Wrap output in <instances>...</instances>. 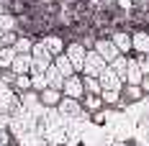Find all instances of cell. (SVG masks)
<instances>
[{
	"instance_id": "cell-2",
	"label": "cell",
	"mask_w": 149,
	"mask_h": 146,
	"mask_svg": "<svg viewBox=\"0 0 149 146\" xmlns=\"http://www.w3.org/2000/svg\"><path fill=\"white\" fill-rule=\"evenodd\" d=\"M105 69V59L95 51V49H88V54H85V62H82V72L85 77H98V74Z\"/></svg>"
},
{
	"instance_id": "cell-27",
	"label": "cell",
	"mask_w": 149,
	"mask_h": 146,
	"mask_svg": "<svg viewBox=\"0 0 149 146\" xmlns=\"http://www.w3.org/2000/svg\"><path fill=\"white\" fill-rule=\"evenodd\" d=\"M10 128V113H0V131Z\"/></svg>"
},
{
	"instance_id": "cell-30",
	"label": "cell",
	"mask_w": 149,
	"mask_h": 146,
	"mask_svg": "<svg viewBox=\"0 0 149 146\" xmlns=\"http://www.w3.org/2000/svg\"><path fill=\"white\" fill-rule=\"evenodd\" d=\"M5 10H8V8H5V5H3V3H0V15L5 13Z\"/></svg>"
},
{
	"instance_id": "cell-13",
	"label": "cell",
	"mask_w": 149,
	"mask_h": 146,
	"mask_svg": "<svg viewBox=\"0 0 149 146\" xmlns=\"http://www.w3.org/2000/svg\"><path fill=\"white\" fill-rule=\"evenodd\" d=\"M52 64L57 67V72H59L62 77H70V74H77V72H74V67H72V62L67 59V54H64V51H62V54H57V57L52 59Z\"/></svg>"
},
{
	"instance_id": "cell-4",
	"label": "cell",
	"mask_w": 149,
	"mask_h": 146,
	"mask_svg": "<svg viewBox=\"0 0 149 146\" xmlns=\"http://www.w3.org/2000/svg\"><path fill=\"white\" fill-rule=\"evenodd\" d=\"M62 95H64V98H74V100H82V95H85V87H82V74H70V77H64Z\"/></svg>"
},
{
	"instance_id": "cell-18",
	"label": "cell",
	"mask_w": 149,
	"mask_h": 146,
	"mask_svg": "<svg viewBox=\"0 0 149 146\" xmlns=\"http://www.w3.org/2000/svg\"><path fill=\"white\" fill-rule=\"evenodd\" d=\"M31 46H33V39L31 36H15V41H13V49H15V54H31Z\"/></svg>"
},
{
	"instance_id": "cell-7",
	"label": "cell",
	"mask_w": 149,
	"mask_h": 146,
	"mask_svg": "<svg viewBox=\"0 0 149 146\" xmlns=\"http://www.w3.org/2000/svg\"><path fill=\"white\" fill-rule=\"evenodd\" d=\"M131 54H149V33L147 28H139L131 33Z\"/></svg>"
},
{
	"instance_id": "cell-21",
	"label": "cell",
	"mask_w": 149,
	"mask_h": 146,
	"mask_svg": "<svg viewBox=\"0 0 149 146\" xmlns=\"http://www.w3.org/2000/svg\"><path fill=\"white\" fill-rule=\"evenodd\" d=\"M126 64H129V54H118V57L108 64V67H111V69H113V72L123 80V74H126Z\"/></svg>"
},
{
	"instance_id": "cell-17",
	"label": "cell",
	"mask_w": 149,
	"mask_h": 146,
	"mask_svg": "<svg viewBox=\"0 0 149 146\" xmlns=\"http://www.w3.org/2000/svg\"><path fill=\"white\" fill-rule=\"evenodd\" d=\"M121 98H123L126 102H139L141 98H144V92H141L139 85H123V87H121Z\"/></svg>"
},
{
	"instance_id": "cell-23",
	"label": "cell",
	"mask_w": 149,
	"mask_h": 146,
	"mask_svg": "<svg viewBox=\"0 0 149 146\" xmlns=\"http://www.w3.org/2000/svg\"><path fill=\"white\" fill-rule=\"evenodd\" d=\"M0 28H3V31H15V28H18V18H15L13 13L5 10V13L0 15Z\"/></svg>"
},
{
	"instance_id": "cell-31",
	"label": "cell",
	"mask_w": 149,
	"mask_h": 146,
	"mask_svg": "<svg viewBox=\"0 0 149 146\" xmlns=\"http://www.w3.org/2000/svg\"><path fill=\"white\" fill-rule=\"evenodd\" d=\"M3 33H5V31H3V28H0V36H3Z\"/></svg>"
},
{
	"instance_id": "cell-15",
	"label": "cell",
	"mask_w": 149,
	"mask_h": 146,
	"mask_svg": "<svg viewBox=\"0 0 149 146\" xmlns=\"http://www.w3.org/2000/svg\"><path fill=\"white\" fill-rule=\"evenodd\" d=\"M44 77H46V85H49V87L62 90V85H64V77H62L59 72H57V67H54V64H49V67H46Z\"/></svg>"
},
{
	"instance_id": "cell-25",
	"label": "cell",
	"mask_w": 149,
	"mask_h": 146,
	"mask_svg": "<svg viewBox=\"0 0 149 146\" xmlns=\"http://www.w3.org/2000/svg\"><path fill=\"white\" fill-rule=\"evenodd\" d=\"M136 64H139L141 74H149V54H136Z\"/></svg>"
},
{
	"instance_id": "cell-20",
	"label": "cell",
	"mask_w": 149,
	"mask_h": 146,
	"mask_svg": "<svg viewBox=\"0 0 149 146\" xmlns=\"http://www.w3.org/2000/svg\"><path fill=\"white\" fill-rule=\"evenodd\" d=\"M15 57V49L13 46H0V69H10Z\"/></svg>"
},
{
	"instance_id": "cell-22",
	"label": "cell",
	"mask_w": 149,
	"mask_h": 146,
	"mask_svg": "<svg viewBox=\"0 0 149 146\" xmlns=\"http://www.w3.org/2000/svg\"><path fill=\"white\" fill-rule=\"evenodd\" d=\"M82 87H85V95H100V82H98V77H85L82 74Z\"/></svg>"
},
{
	"instance_id": "cell-29",
	"label": "cell",
	"mask_w": 149,
	"mask_h": 146,
	"mask_svg": "<svg viewBox=\"0 0 149 146\" xmlns=\"http://www.w3.org/2000/svg\"><path fill=\"white\" fill-rule=\"evenodd\" d=\"M139 87H141V92H144V95H149V74H144V77H141Z\"/></svg>"
},
{
	"instance_id": "cell-24",
	"label": "cell",
	"mask_w": 149,
	"mask_h": 146,
	"mask_svg": "<svg viewBox=\"0 0 149 146\" xmlns=\"http://www.w3.org/2000/svg\"><path fill=\"white\" fill-rule=\"evenodd\" d=\"M44 87H49V85H46V77H44V72H31V90L41 92Z\"/></svg>"
},
{
	"instance_id": "cell-3",
	"label": "cell",
	"mask_w": 149,
	"mask_h": 146,
	"mask_svg": "<svg viewBox=\"0 0 149 146\" xmlns=\"http://www.w3.org/2000/svg\"><path fill=\"white\" fill-rule=\"evenodd\" d=\"M64 54H67V59L72 62L74 72L80 74V72H82V62H85V54H88V49L82 46V41H70V44H64Z\"/></svg>"
},
{
	"instance_id": "cell-12",
	"label": "cell",
	"mask_w": 149,
	"mask_h": 146,
	"mask_svg": "<svg viewBox=\"0 0 149 146\" xmlns=\"http://www.w3.org/2000/svg\"><path fill=\"white\" fill-rule=\"evenodd\" d=\"M13 74H29L31 72V54H15L13 64H10Z\"/></svg>"
},
{
	"instance_id": "cell-5",
	"label": "cell",
	"mask_w": 149,
	"mask_h": 146,
	"mask_svg": "<svg viewBox=\"0 0 149 146\" xmlns=\"http://www.w3.org/2000/svg\"><path fill=\"white\" fill-rule=\"evenodd\" d=\"M93 49H95V51H98V54H100V57L105 59V64H111V62H113V59H116V57L121 54L118 49L113 46V41H111L108 36H100V39H95Z\"/></svg>"
},
{
	"instance_id": "cell-1",
	"label": "cell",
	"mask_w": 149,
	"mask_h": 146,
	"mask_svg": "<svg viewBox=\"0 0 149 146\" xmlns=\"http://www.w3.org/2000/svg\"><path fill=\"white\" fill-rule=\"evenodd\" d=\"M57 113H59L67 123H72V120H80V118H88V113L82 110V102L74 100V98H64L62 95L59 105H57Z\"/></svg>"
},
{
	"instance_id": "cell-32",
	"label": "cell",
	"mask_w": 149,
	"mask_h": 146,
	"mask_svg": "<svg viewBox=\"0 0 149 146\" xmlns=\"http://www.w3.org/2000/svg\"><path fill=\"white\" fill-rule=\"evenodd\" d=\"M0 3H3V0H0Z\"/></svg>"
},
{
	"instance_id": "cell-26",
	"label": "cell",
	"mask_w": 149,
	"mask_h": 146,
	"mask_svg": "<svg viewBox=\"0 0 149 146\" xmlns=\"http://www.w3.org/2000/svg\"><path fill=\"white\" fill-rule=\"evenodd\" d=\"M15 31H5L3 36H0V46H13V41H15Z\"/></svg>"
},
{
	"instance_id": "cell-28",
	"label": "cell",
	"mask_w": 149,
	"mask_h": 146,
	"mask_svg": "<svg viewBox=\"0 0 149 146\" xmlns=\"http://www.w3.org/2000/svg\"><path fill=\"white\" fill-rule=\"evenodd\" d=\"M8 141H13V133L10 131H0V146H5Z\"/></svg>"
},
{
	"instance_id": "cell-19",
	"label": "cell",
	"mask_w": 149,
	"mask_h": 146,
	"mask_svg": "<svg viewBox=\"0 0 149 146\" xmlns=\"http://www.w3.org/2000/svg\"><path fill=\"white\" fill-rule=\"evenodd\" d=\"M10 90H13L15 95H21V92L31 90V74H15V80H13V85H10Z\"/></svg>"
},
{
	"instance_id": "cell-16",
	"label": "cell",
	"mask_w": 149,
	"mask_h": 146,
	"mask_svg": "<svg viewBox=\"0 0 149 146\" xmlns=\"http://www.w3.org/2000/svg\"><path fill=\"white\" fill-rule=\"evenodd\" d=\"M31 59H36V62H46V64H52V54H49V49H46L41 41H33V46H31Z\"/></svg>"
},
{
	"instance_id": "cell-9",
	"label": "cell",
	"mask_w": 149,
	"mask_h": 146,
	"mask_svg": "<svg viewBox=\"0 0 149 146\" xmlns=\"http://www.w3.org/2000/svg\"><path fill=\"white\" fill-rule=\"evenodd\" d=\"M108 39L113 41V46L118 49L121 54H131V33L129 31H113Z\"/></svg>"
},
{
	"instance_id": "cell-8",
	"label": "cell",
	"mask_w": 149,
	"mask_h": 146,
	"mask_svg": "<svg viewBox=\"0 0 149 146\" xmlns=\"http://www.w3.org/2000/svg\"><path fill=\"white\" fill-rule=\"evenodd\" d=\"M39 41H41V44L49 49V54H52V57L62 54V51H64V44H67V41L62 39L59 33H46V36H41V39H39Z\"/></svg>"
},
{
	"instance_id": "cell-10",
	"label": "cell",
	"mask_w": 149,
	"mask_h": 146,
	"mask_svg": "<svg viewBox=\"0 0 149 146\" xmlns=\"http://www.w3.org/2000/svg\"><path fill=\"white\" fill-rule=\"evenodd\" d=\"M141 69L136 64V57H129V64H126V74H123V85H139L141 82Z\"/></svg>"
},
{
	"instance_id": "cell-14",
	"label": "cell",
	"mask_w": 149,
	"mask_h": 146,
	"mask_svg": "<svg viewBox=\"0 0 149 146\" xmlns=\"http://www.w3.org/2000/svg\"><path fill=\"white\" fill-rule=\"evenodd\" d=\"M82 110L88 113V116H93V113H98V110H103L105 105L103 100H100V95H82Z\"/></svg>"
},
{
	"instance_id": "cell-11",
	"label": "cell",
	"mask_w": 149,
	"mask_h": 146,
	"mask_svg": "<svg viewBox=\"0 0 149 146\" xmlns=\"http://www.w3.org/2000/svg\"><path fill=\"white\" fill-rule=\"evenodd\" d=\"M62 100V90H54V87H44L39 92V102L44 105V108H57Z\"/></svg>"
},
{
	"instance_id": "cell-6",
	"label": "cell",
	"mask_w": 149,
	"mask_h": 146,
	"mask_svg": "<svg viewBox=\"0 0 149 146\" xmlns=\"http://www.w3.org/2000/svg\"><path fill=\"white\" fill-rule=\"evenodd\" d=\"M98 82H100V87H103V90H121V87H123V80H121L108 64H105L103 72L98 74Z\"/></svg>"
}]
</instances>
